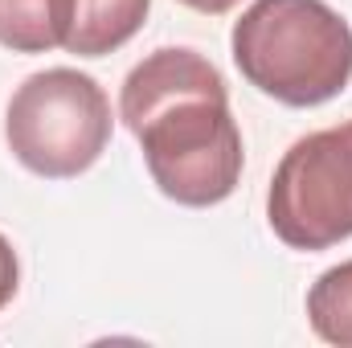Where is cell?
Masks as SVG:
<instances>
[{
    "label": "cell",
    "mask_w": 352,
    "mask_h": 348,
    "mask_svg": "<svg viewBox=\"0 0 352 348\" xmlns=\"http://www.w3.org/2000/svg\"><path fill=\"white\" fill-rule=\"evenodd\" d=\"M119 119L140 140L148 176L168 201L209 209L234 197L246 148L230 87L205 54L164 45L135 62L119 90Z\"/></svg>",
    "instance_id": "6da1fadb"
},
{
    "label": "cell",
    "mask_w": 352,
    "mask_h": 348,
    "mask_svg": "<svg viewBox=\"0 0 352 348\" xmlns=\"http://www.w3.org/2000/svg\"><path fill=\"white\" fill-rule=\"evenodd\" d=\"M234 66L283 107H324L352 83V25L328 0H254L230 33Z\"/></svg>",
    "instance_id": "7a4b0ae2"
},
{
    "label": "cell",
    "mask_w": 352,
    "mask_h": 348,
    "mask_svg": "<svg viewBox=\"0 0 352 348\" xmlns=\"http://www.w3.org/2000/svg\"><path fill=\"white\" fill-rule=\"evenodd\" d=\"M115 131L111 98L74 66H50L12 90L4 140L21 168L45 180H70L98 164Z\"/></svg>",
    "instance_id": "3957f363"
},
{
    "label": "cell",
    "mask_w": 352,
    "mask_h": 348,
    "mask_svg": "<svg viewBox=\"0 0 352 348\" xmlns=\"http://www.w3.org/2000/svg\"><path fill=\"white\" fill-rule=\"evenodd\" d=\"M266 221L291 250H332L352 238V119L299 135L274 164Z\"/></svg>",
    "instance_id": "277c9868"
},
{
    "label": "cell",
    "mask_w": 352,
    "mask_h": 348,
    "mask_svg": "<svg viewBox=\"0 0 352 348\" xmlns=\"http://www.w3.org/2000/svg\"><path fill=\"white\" fill-rule=\"evenodd\" d=\"M152 0H74V25L66 50L78 58H102L123 50L148 21Z\"/></svg>",
    "instance_id": "5b68a950"
},
{
    "label": "cell",
    "mask_w": 352,
    "mask_h": 348,
    "mask_svg": "<svg viewBox=\"0 0 352 348\" xmlns=\"http://www.w3.org/2000/svg\"><path fill=\"white\" fill-rule=\"evenodd\" d=\"M74 0H0V45L12 54L66 50Z\"/></svg>",
    "instance_id": "8992f818"
},
{
    "label": "cell",
    "mask_w": 352,
    "mask_h": 348,
    "mask_svg": "<svg viewBox=\"0 0 352 348\" xmlns=\"http://www.w3.org/2000/svg\"><path fill=\"white\" fill-rule=\"evenodd\" d=\"M307 324L324 345L352 348V259L328 266L307 287Z\"/></svg>",
    "instance_id": "52a82bcc"
},
{
    "label": "cell",
    "mask_w": 352,
    "mask_h": 348,
    "mask_svg": "<svg viewBox=\"0 0 352 348\" xmlns=\"http://www.w3.org/2000/svg\"><path fill=\"white\" fill-rule=\"evenodd\" d=\"M16 287H21V262H16V250H12V242L0 234V312L12 303Z\"/></svg>",
    "instance_id": "ba28073f"
},
{
    "label": "cell",
    "mask_w": 352,
    "mask_h": 348,
    "mask_svg": "<svg viewBox=\"0 0 352 348\" xmlns=\"http://www.w3.org/2000/svg\"><path fill=\"white\" fill-rule=\"evenodd\" d=\"M176 4H184V8H192V12H201V17H226V12L238 8L242 0H176Z\"/></svg>",
    "instance_id": "9c48e42d"
}]
</instances>
